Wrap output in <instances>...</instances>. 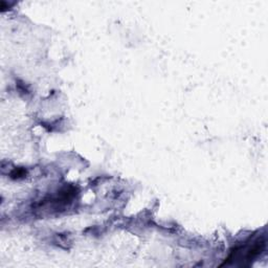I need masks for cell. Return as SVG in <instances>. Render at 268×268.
I'll use <instances>...</instances> for the list:
<instances>
[{
	"mask_svg": "<svg viewBox=\"0 0 268 268\" xmlns=\"http://www.w3.org/2000/svg\"><path fill=\"white\" fill-rule=\"evenodd\" d=\"M12 177L13 178H20V177H23L25 175V171L23 169H15L14 172H12Z\"/></svg>",
	"mask_w": 268,
	"mask_h": 268,
	"instance_id": "2",
	"label": "cell"
},
{
	"mask_svg": "<svg viewBox=\"0 0 268 268\" xmlns=\"http://www.w3.org/2000/svg\"><path fill=\"white\" fill-rule=\"evenodd\" d=\"M265 239L263 237L257 238L253 241H248L245 244L236 247L230 253V257L227 259L228 261L224 262L221 266L229 265L232 261H245V262H252L262 254L265 248Z\"/></svg>",
	"mask_w": 268,
	"mask_h": 268,
	"instance_id": "1",
	"label": "cell"
}]
</instances>
